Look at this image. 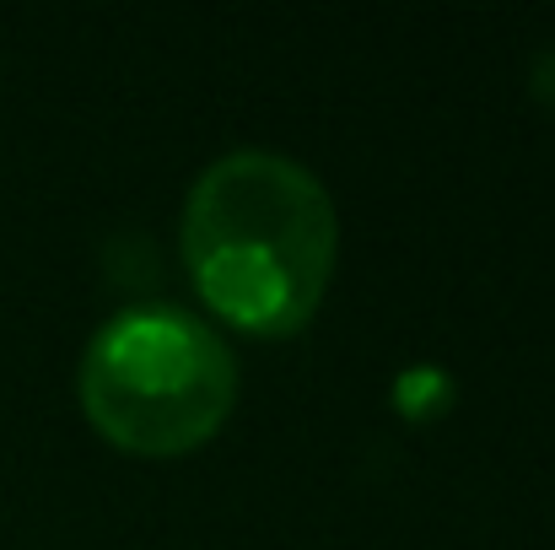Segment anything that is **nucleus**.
I'll return each instance as SVG.
<instances>
[{
    "label": "nucleus",
    "mask_w": 555,
    "mask_h": 550,
    "mask_svg": "<svg viewBox=\"0 0 555 550\" xmlns=\"http://www.w3.org/2000/svg\"><path fill=\"white\" fill-rule=\"evenodd\" d=\"M340 216L319 174L286 152L216 157L184 200V265L199 303L259 341L313 324L335 281Z\"/></svg>",
    "instance_id": "1"
},
{
    "label": "nucleus",
    "mask_w": 555,
    "mask_h": 550,
    "mask_svg": "<svg viewBox=\"0 0 555 550\" xmlns=\"http://www.w3.org/2000/svg\"><path fill=\"white\" fill-rule=\"evenodd\" d=\"M76 394L103 443L141 459H179L227 426L237 357L184 308H130L87 341Z\"/></svg>",
    "instance_id": "2"
}]
</instances>
